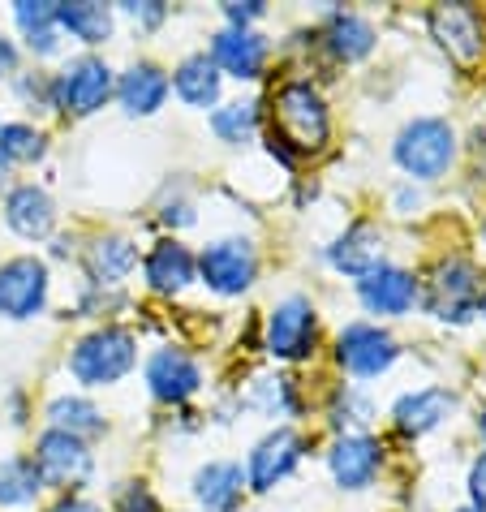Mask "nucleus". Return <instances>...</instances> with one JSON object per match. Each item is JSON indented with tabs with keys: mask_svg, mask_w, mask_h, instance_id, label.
<instances>
[{
	"mask_svg": "<svg viewBox=\"0 0 486 512\" xmlns=\"http://www.w3.org/2000/svg\"><path fill=\"white\" fill-rule=\"evenodd\" d=\"M44 491V478L31 457H9L0 465V504L5 508H26L35 504V495Z\"/></svg>",
	"mask_w": 486,
	"mask_h": 512,
	"instance_id": "nucleus-27",
	"label": "nucleus"
},
{
	"mask_svg": "<svg viewBox=\"0 0 486 512\" xmlns=\"http://www.w3.org/2000/svg\"><path fill=\"white\" fill-rule=\"evenodd\" d=\"M13 65H18V52H13L9 39H0V78H9Z\"/></svg>",
	"mask_w": 486,
	"mask_h": 512,
	"instance_id": "nucleus-37",
	"label": "nucleus"
},
{
	"mask_svg": "<svg viewBox=\"0 0 486 512\" xmlns=\"http://www.w3.org/2000/svg\"><path fill=\"white\" fill-rule=\"evenodd\" d=\"M125 9V18L138 22V26H160L164 22V5H155V0H130V5H121Z\"/></svg>",
	"mask_w": 486,
	"mask_h": 512,
	"instance_id": "nucleus-34",
	"label": "nucleus"
},
{
	"mask_svg": "<svg viewBox=\"0 0 486 512\" xmlns=\"http://www.w3.org/2000/svg\"><path fill=\"white\" fill-rule=\"evenodd\" d=\"M254 125H259V104L254 99H246V104H224L211 112V130H216L224 142H246L254 134Z\"/></svg>",
	"mask_w": 486,
	"mask_h": 512,
	"instance_id": "nucleus-31",
	"label": "nucleus"
},
{
	"mask_svg": "<svg viewBox=\"0 0 486 512\" xmlns=\"http://www.w3.org/2000/svg\"><path fill=\"white\" fill-rule=\"evenodd\" d=\"M396 340L379 323H349L336 340V362L357 379H375L396 362Z\"/></svg>",
	"mask_w": 486,
	"mask_h": 512,
	"instance_id": "nucleus-10",
	"label": "nucleus"
},
{
	"mask_svg": "<svg viewBox=\"0 0 486 512\" xmlns=\"http://www.w3.org/2000/svg\"><path fill=\"white\" fill-rule=\"evenodd\" d=\"M44 155V134L35 130V125H22V121H13V125H0V160H9V164H31Z\"/></svg>",
	"mask_w": 486,
	"mask_h": 512,
	"instance_id": "nucleus-30",
	"label": "nucleus"
},
{
	"mask_svg": "<svg viewBox=\"0 0 486 512\" xmlns=\"http://www.w3.org/2000/svg\"><path fill=\"white\" fill-rule=\"evenodd\" d=\"M56 26L69 31L82 44H108L112 39V9L104 5H91V0H82V5H56Z\"/></svg>",
	"mask_w": 486,
	"mask_h": 512,
	"instance_id": "nucleus-26",
	"label": "nucleus"
},
{
	"mask_svg": "<svg viewBox=\"0 0 486 512\" xmlns=\"http://www.w3.org/2000/svg\"><path fill=\"white\" fill-rule=\"evenodd\" d=\"M383 461V448L370 435H345L336 439V448L327 452V469H332V482L340 491H362L375 482Z\"/></svg>",
	"mask_w": 486,
	"mask_h": 512,
	"instance_id": "nucleus-14",
	"label": "nucleus"
},
{
	"mask_svg": "<svg viewBox=\"0 0 486 512\" xmlns=\"http://www.w3.org/2000/svg\"><path fill=\"white\" fill-rule=\"evenodd\" d=\"M5 220H9V229L18 233V237L39 241V237L52 233L56 207H52L48 190H39V186H18V190H9V198H5Z\"/></svg>",
	"mask_w": 486,
	"mask_h": 512,
	"instance_id": "nucleus-21",
	"label": "nucleus"
},
{
	"mask_svg": "<svg viewBox=\"0 0 486 512\" xmlns=\"http://www.w3.org/2000/svg\"><path fill=\"white\" fill-rule=\"evenodd\" d=\"M375 26L366 18H357V13H336L332 22H327V48H332L336 61H362V56L375 52Z\"/></svg>",
	"mask_w": 486,
	"mask_h": 512,
	"instance_id": "nucleus-24",
	"label": "nucleus"
},
{
	"mask_svg": "<svg viewBox=\"0 0 486 512\" xmlns=\"http://www.w3.org/2000/svg\"><path fill=\"white\" fill-rule=\"evenodd\" d=\"M13 18H18L22 35H35V31H48V26H56V5H44V0H22L18 9H13Z\"/></svg>",
	"mask_w": 486,
	"mask_h": 512,
	"instance_id": "nucleus-32",
	"label": "nucleus"
},
{
	"mask_svg": "<svg viewBox=\"0 0 486 512\" xmlns=\"http://www.w3.org/2000/svg\"><path fill=\"white\" fill-rule=\"evenodd\" d=\"M396 164L405 168L409 177H418V181H435L443 177L452 168L456 160V130L448 121H439V117H418V121H409L405 130L396 134Z\"/></svg>",
	"mask_w": 486,
	"mask_h": 512,
	"instance_id": "nucleus-3",
	"label": "nucleus"
},
{
	"mask_svg": "<svg viewBox=\"0 0 486 512\" xmlns=\"http://www.w3.org/2000/svg\"><path fill=\"white\" fill-rule=\"evenodd\" d=\"M117 512H160V500H155L151 487H142V482H125L117 491Z\"/></svg>",
	"mask_w": 486,
	"mask_h": 512,
	"instance_id": "nucleus-33",
	"label": "nucleus"
},
{
	"mask_svg": "<svg viewBox=\"0 0 486 512\" xmlns=\"http://www.w3.org/2000/svg\"><path fill=\"white\" fill-rule=\"evenodd\" d=\"M357 297H362V306L370 310V315H405V310L413 306V297H418V280H413L405 267H375V272H366L362 280H357Z\"/></svg>",
	"mask_w": 486,
	"mask_h": 512,
	"instance_id": "nucleus-15",
	"label": "nucleus"
},
{
	"mask_svg": "<svg viewBox=\"0 0 486 512\" xmlns=\"http://www.w3.org/2000/svg\"><path fill=\"white\" fill-rule=\"evenodd\" d=\"M52 512H104V508H99V504H91V500H69V495H65V500L56 504Z\"/></svg>",
	"mask_w": 486,
	"mask_h": 512,
	"instance_id": "nucleus-38",
	"label": "nucleus"
},
{
	"mask_svg": "<svg viewBox=\"0 0 486 512\" xmlns=\"http://www.w3.org/2000/svg\"><path fill=\"white\" fill-rule=\"evenodd\" d=\"M469 500H474L478 512H486V457H478L474 469H469Z\"/></svg>",
	"mask_w": 486,
	"mask_h": 512,
	"instance_id": "nucleus-36",
	"label": "nucleus"
},
{
	"mask_svg": "<svg viewBox=\"0 0 486 512\" xmlns=\"http://www.w3.org/2000/svg\"><path fill=\"white\" fill-rule=\"evenodd\" d=\"M452 414V392L448 388H422V392H409L400 396L396 409H392V422L400 435H426Z\"/></svg>",
	"mask_w": 486,
	"mask_h": 512,
	"instance_id": "nucleus-22",
	"label": "nucleus"
},
{
	"mask_svg": "<svg viewBox=\"0 0 486 512\" xmlns=\"http://www.w3.org/2000/svg\"><path fill=\"white\" fill-rule=\"evenodd\" d=\"M482 241H486V224H482Z\"/></svg>",
	"mask_w": 486,
	"mask_h": 512,
	"instance_id": "nucleus-41",
	"label": "nucleus"
},
{
	"mask_svg": "<svg viewBox=\"0 0 486 512\" xmlns=\"http://www.w3.org/2000/svg\"><path fill=\"white\" fill-rule=\"evenodd\" d=\"M147 388L155 401H164V405H181V401H190V396L203 388V371H198V362L190 358V353H181V349H155L151 353V362H147Z\"/></svg>",
	"mask_w": 486,
	"mask_h": 512,
	"instance_id": "nucleus-12",
	"label": "nucleus"
},
{
	"mask_svg": "<svg viewBox=\"0 0 486 512\" xmlns=\"http://www.w3.org/2000/svg\"><path fill=\"white\" fill-rule=\"evenodd\" d=\"M224 18H228V26H237V31H250V22L263 18V5H259V0H246V5H224Z\"/></svg>",
	"mask_w": 486,
	"mask_h": 512,
	"instance_id": "nucleus-35",
	"label": "nucleus"
},
{
	"mask_svg": "<svg viewBox=\"0 0 486 512\" xmlns=\"http://www.w3.org/2000/svg\"><path fill=\"white\" fill-rule=\"evenodd\" d=\"M173 91L185 108H211L220 99V69L207 52H194L173 69Z\"/></svg>",
	"mask_w": 486,
	"mask_h": 512,
	"instance_id": "nucleus-23",
	"label": "nucleus"
},
{
	"mask_svg": "<svg viewBox=\"0 0 486 512\" xmlns=\"http://www.w3.org/2000/svg\"><path fill=\"white\" fill-rule=\"evenodd\" d=\"M478 435H482V444H486V405H482V414H478Z\"/></svg>",
	"mask_w": 486,
	"mask_h": 512,
	"instance_id": "nucleus-39",
	"label": "nucleus"
},
{
	"mask_svg": "<svg viewBox=\"0 0 486 512\" xmlns=\"http://www.w3.org/2000/svg\"><path fill=\"white\" fill-rule=\"evenodd\" d=\"M112 95V69L99 56H74L61 74L52 78V99L69 117H91Z\"/></svg>",
	"mask_w": 486,
	"mask_h": 512,
	"instance_id": "nucleus-6",
	"label": "nucleus"
},
{
	"mask_svg": "<svg viewBox=\"0 0 486 512\" xmlns=\"http://www.w3.org/2000/svg\"><path fill=\"white\" fill-rule=\"evenodd\" d=\"M314 345H319V315L306 297H284V302L271 306L267 315V340L263 349L280 362H306Z\"/></svg>",
	"mask_w": 486,
	"mask_h": 512,
	"instance_id": "nucleus-5",
	"label": "nucleus"
},
{
	"mask_svg": "<svg viewBox=\"0 0 486 512\" xmlns=\"http://www.w3.org/2000/svg\"><path fill=\"white\" fill-rule=\"evenodd\" d=\"M271 112H276V121H271V155H280L284 164H293V151H319L327 134H332V121H327V104L323 95L310 87V82H284L271 99Z\"/></svg>",
	"mask_w": 486,
	"mask_h": 512,
	"instance_id": "nucleus-1",
	"label": "nucleus"
},
{
	"mask_svg": "<svg viewBox=\"0 0 486 512\" xmlns=\"http://www.w3.org/2000/svg\"><path fill=\"white\" fill-rule=\"evenodd\" d=\"M117 99L130 117H151V112H160L164 99H168V74L151 61L130 65L117 82Z\"/></svg>",
	"mask_w": 486,
	"mask_h": 512,
	"instance_id": "nucleus-19",
	"label": "nucleus"
},
{
	"mask_svg": "<svg viewBox=\"0 0 486 512\" xmlns=\"http://www.w3.org/2000/svg\"><path fill=\"white\" fill-rule=\"evenodd\" d=\"M246 405H250V409H259V414H267V418L297 414L293 379H284V375H254L250 392H246Z\"/></svg>",
	"mask_w": 486,
	"mask_h": 512,
	"instance_id": "nucleus-29",
	"label": "nucleus"
},
{
	"mask_svg": "<svg viewBox=\"0 0 486 512\" xmlns=\"http://www.w3.org/2000/svg\"><path fill=\"white\" fill-rule=\"evenodd\" d=\"M327 259H332L336 272L362 280L366 272L383 267V233L375 229V224L357 220V224H349V229H345V237H340L336 246L327 250Z\"/></svg>",
	"mask_w": 486,
	"mask_h": 512,
	"instance_id": "nucleus-18",
	"label": "nucleus"
},
{
	"mask_svg": "<svg viewBox=\"0 0 486 512\" xmlns=\"http://www.w3.org/2000/svg\"><path fill=\"white\" fill-rule=\"evenodd\" d=\"M142 272H147L151 293L173 297V293H181V289H190V284H194L198 263H194V254L185 250L177 237H168V241H155V246H151L147 263H142Z\"/></svg>",
	"mask_w": 486,
	"mask_h": 512,
	"instance_id": "nucleus-17",
	"label": "nucleus"
},
{
	"mask_svg": "<svg viewBox=\"0 0 486 512\" xmlns=\"http://www.w3.org/2000/svg\"><path fill=\"white\" fill-rule=\"evenodd\" d=\"M478 297H482V280L469 259H443L426 276V310L443 323H465L478 310Z\"/></svg>",
	"mask_w": 486,
	"mask_h": 512,
	"instance_id": "nucleus-4",
	"label": "nucleus"
},
{
	"mask_svg": "<svg viewBox=\"0 0 486 512\" xmlns=\"http://www.w3.org/2000/svg\"><path fill=\"white\" fill-rule=\"evenodd\" d=\"M134 362H138V340L130 327H95L69 353V371L87 388H108V383L125 379L134 371Z\"/></svg>",
	"mask_w": 486,
	"mask_h": 512,
	"instance_id": "nucleus-2",
	"label": "nucleus"
},
{
	"mask_svg": "<svg viewBox=\"0 0 486 512\" xmlns=\"http://www.w3.org/2000/svg\"><path fill=\"white\" fill-rule=\"evenodd\" d=\"M134 263H138V246L130 237H99L91 246V254H87V267H91L95 284H121L134 272Z\"/></svg>",
	"mask_w": 486,
	"mask_h": 512,
	"instance_id": "nucleus-25",
	"label": "nucleus"
},
{
	"mask_svg": "<svg viewBox=\"0 0 486 512\" xmlns=\"http://www.w3.org/2000/svg\"><path fill=\"white\" fill-rule=\"evenodd\" d=\"M198 272H203L207 289L220 297H241L254 284V272H259V254L246 237H224L211 241L198 259Z\"/></svg>",
	"mask_w": 486,
	"mask_h": 512,
	"instance_id": "nucleus-8",
	"label": "nucleus"
},
{
	"mask_svg": "<svg viewBox=\"0 0 486 512\" xmlns=\"http://www.w3.org/2000/svg\"><path fill=\"white\" fill-rule=\"evenodd\" d=\"M48 422H52V431H65L78 439L104 431V414H99L91 401H82V396H56L48 405Z\"/></svg>",
	"mask_w": 486,
	"mask_h": 512,
	"instance_id": "nucleus-28",
	"label": "nucleus"
},
{
	"mask_svg": "<svg viewBox=\"0 0 486 512\" xmlns=\"http://www.w3.org/2000/svg\"><path fill=\"white\" fill-rule=\"evenodd\" d=\"M302 461V435L293 431V426H280V431H271L267 439H259L250 452V487L254 491H271L276 482H284Z\"/></svg>",
	"mask_w": 486,
	"mask_h": 512,
	"instance_id": "nucleus-13",
	"label": "nucleus"
},
{
	"mask_svg": "<svg viewBox=\"0 0 486 512\" xmlns=\"http://www.w3.org/2000/svg\"><path fill=\"white\" fill-rule=\"evenodd\" d=\"M246 495V474L233 461H211L194 474V500L207 512H237Z\"/></svg>",
	"mask_w": 486,
	"mask_h": 512,
	"instance_id": "nucleus-20",
	"label": "nucleus"
},
{
	"mask_svg": "<svg viewBox=\"0 0 486 512\" xmlns=\"http://www.w3.org/2000/svg\"><path fill=\"white\" fill-rule=\"evenodd\" d=\"M48 297V267L22 254L0 263V315L5 319H35Z\"/></svg>",
	"mask_w": 486,
	"mask_h": 512,
	"instance_id": "nucleus-11",
	"label": "nucleus"
},
{
	"mask_svg": "<svg viewBox=\"0 0 486 512\" xmlns=\"http://www.w3.org/2000/svg\"><path fill=\"white\" fill-rule=\"evenodd\" d=\"M211 61H216V69H224L228 78L254 82L267 61V39L259 31H237V26H228V31L216 35V44H211Z\"/></svg>",
	"mask_w": 486,
	"mask_h": 512,
	"instance_id": "nucleus-16",
	"label": "nucleus"
},
{
	"mask_svg": "<svg viewBox=\"0 0 486 512\" xmlns=\"http://www.w3.org/2000/svg\"><path fill=\"white\" fill-rule=\"evenodd\" d=\"M426 26H431V39L452 56L461 69H474L486 52V22L478 9L469 5H435L426 13Z\"/></svg>",
	"mask_w": 486,
	"mask_h": 512,
	"instance_id": "nucleus-7",
	"label": "nucleus"
},
{
	"mask_svg": "<svg viewBox=\"0 0 486 512\" xmlns=\"http://www.w3.org/2000/svg\"><path fill=\"white\" fill-rule=\"evenodd\" d=\"M31 461L39 469V478H44L48 487H61V491L82 487V482L91 478V469H95L91 448L82 444L78 435H65V431H44L39 435Z\"/></svg>",
	"mask_w": 486,
	"mask_h": 512,
	"instance_id": "nucleus-9",
	"label": "nucleus"
},
{
	"mask_svg": "<svg viewBox=\"0 0 486 512\" xmlns=\"http://www.w3.org/2000/svg\"><path fill=\"white\" fill-rule=\"evenodd\" d=\"M478 310H482V315H486V293H482V297H478Z\"/></svg>",
	"mask_w": 486,
	"mask_h": 512,
	"instance_id": "nucleus-40",
	"label": "nucleus"
},
{
	"mask_svg": "<svg viewBox=\"0 0 486 512\" xmlns=\"http://www.w3.org/2000/svg\"><path fill=\"white\" fill-rule=\"evenodd\" d=\"M465 512H478V508H465Z\"/></svg>",
	"mask_w": 486,
	"mask_h": 512,
	"instance_id": "nucleus-42",
	"label": "nucleus"
}]
</instances>
